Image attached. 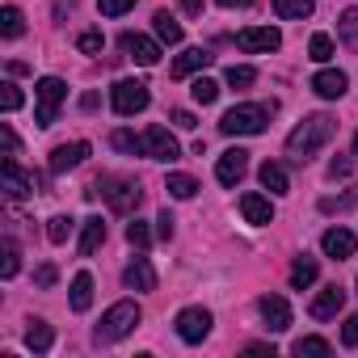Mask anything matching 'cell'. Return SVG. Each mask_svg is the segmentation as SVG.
Wrapping results in <instances>:
<instances>
[{"label": "cell", "mask_w": 358, "mask_h": 358, "mask_svg": "<svg viewBox=\"0 0 358 358\" xmlns=\"http://www.w3.org/2000/svg\"><path fill=\"white\" fill-rule=\"evenodd\" d=\"M253 80H257V72H253V68H245V64H241V68H236V64L228 68V85H232V89H249Z\"/></svg>", "instance_id": "40"}, {"label": "cell", "mask_w": 358, "mask_h": 358, "mask_svg": "<svg viewBox=\"0 0 358 358\" xmlns=\"http://www.w3.org/2000/svg\"><path fill=\"white\" fill-rule=\"evenodd\" d=\"M241 215L249 220V224H274V207H270V199L266 194H245L241 199Z\"/></svg>", "instance_id": "19"}, {"label": "cell", "mask_w": 358, "mask_h": 358, "mask_svg": "<svg viewBox=\"0 0 358 358\" xmlns=\"http://www.w3.org/2000/svg\"><path fill=\"white\" fill-rule=\"evenodd\" d=\"M97 9H101V17H122L135 9V0H97Z\"/></svg>", "instance_id": "42"}, {"label": "cell", "mask_w": 358, "mask_h": 358, "mask_svg": "<svg viewBox=\"0 0 358 358\" xmlns=\"http://www.w3.org/2000/svg\"><path fill=\"white\" fill-rule=\"evenodd\" d=\"M0 135H5V156H17V135H13V127L5 122V127H0Z\"/></svg>", "instance_id": "48"}, {"label": "cell", "mask_w": 358, "mask_h": 358, "mask_svg": "<svg viewBox=\"0 0 358 358\" xmlns=\"http://www.w3.org/2000/svg\"><path fill=\"white\" fill-rule=\"evenodd\" d=\"M17 266H22V253H17L13 241H5V245H0V278H13Z\"/></svg>", "instance_id": "33"}, {"label": "cell", "mask_w": 358, "mask_h": 358, "mask_svg": "<svg viewBox=\"0 0 358 358\" xmlns=\"http://www.w3.org/2000/svg\"><path fill=\"white\" fill-rule=\"evenodd\" d=\"M85 194H89V199H106L114 215H131V211H139V203H143L139 186L131 182V177H118V173H106V177H97V182H93Z\"/></svg>", "instance_id": "2"}, {"label": "cell", "mask_w": 358, "mask_h": 358, "mask_svg": "<svg viewBox=\"0 0 358 358\" xmlns=\"http://www.w3.org/2000/svg\"><path fill=\"white\" fill-rule=\"evenodd\" d=\"M85 156H89V143H85V139L59 143V148H51V173H68V169L85 164Z\"/></svg>", "instance_id": "15"}, {"label": "cell", "mask_w": 358, "mask_h": 358, "mask_svg": "<svg viewBox=\"0 0 358 358\" xmlns=\"http://www.w3.org/2000/svg\"><path fill=\"white\" fill-rule=\"evenodd\" d=\"M72 228H76L72 215H51V220H47V241H51V245H64V241L72 236Z\"/></svg>", "instance_id": "32"}, {"label": "cell", "mask_w": 358, "mask_h": 358, "mask_svg": "<svg viewBox=\"0 0 358 358\" xmlns=\"http://www.w3.org/2000/svg\"><path fill=\"white\" fill-rule=\"evenodd\" d=\"M173 324H177V337H182V341L199 345V341L211 333V324H215V320H211V312H207V308H182Z\"/></svg>", "instance_id": "7"}, {"label": "cell", "mask_w": 358, "mask_h": 358, "mask_svg": "<svg viewBox=\"0 0 358 358\" xmlns=\"http://www.w3.org/2000/svg\"><path fill=\"white\" fill-rule=\"evenodd\" d=\"M211 59H215L211 51H203V47H190V51H182V55L173 59V76H194V72H203Z\"/></svg>", "instance_id": "20"}, {"label": "cell", "mask_w": 358, "mask_h": 358, "mask_svg": "<svg viewBox=\"0 0 358 358\" xmlns=\"http://www.w3.org/2000/svg\"><path fill=\"white\" fill-rule=\"evenodd\" d=\"M127 241H131V249H148L152 245V232H148V224H127Z\"/></svg>", "instance_id": "41"}, {"label": "cell", "mask_w": 358, "mask_h": 358, "mask_svg": "<svg viewBox=\"0 0 358 358\" xmlns=\"http://www.w3.org/2000/svg\"><path fill=\"white\" fill-rule=\"evenodd\" d=\"M51 341H55L51 324H47V320H38V316H30V320H26V345H30L34 354H47V350H51Z\"/></svg>", "instance_id": "21"}, {"label": "cell", "mask_w": 358, "mask_h": 358, "mask_svg": "<svg viewBox=\"0 0 358 358\" xmlns=\"http://www.w3.org/2000/svg\"><path fill=\"white\" fill-rule=\"evenodd\" d=\"M316 0H274V13L287 17V22H299V17H312Z\"/></svg>", "instance_id": "28"}, {"label": "cell", "mask_w": 358, "mask_h": 358, "mask_svg": "<svg viewBox=\"0 0 358 358\" xmlns=\"http://www.w3.org/2000/svg\"><path fill=\"white\" fill-rule=\"evenodd\" d=\"M101 245H106V224H101V215H93V220H85V232H80V257H93Z\"/></svg>", "instance_id": "24"}, {"label": "cell", "mask_w": 358, "mask_h": 358, "mask_svg": "<svg viewBox=\"0 0 358 358\" xmlns=\"http://www.w3.org/2000/svg\"><path fill=\"white\" fill-rule=\"evenodd\" d=\"M341 308H345V291H341V287L333 282V287L316 291V299H312V308H308V312H312L316 320H333V316H337Z\"/></svg>", "instance_id": "17"}, {"label": "cell", "mask_w": 358, "mask_h": 358, "mask_svg": "<svg viewBox=\"0 0 358 358\" xmlns=\"http://www.w3.org/2000/svg\"><path fill=\"white\" fill-rule=\"evenodd\" d=\"M17 106H22V89H17L13 80H9V85H0V110H5V114H13Z\"/></svg>", "instance_id": "38"}, {"label": "cell", "mask_w": 358, "mask_h": 358, "mask_svg": "<svg viewBox=\"0 0 358 358\" xmlns=\"http://www.w3.org/2000/svg\"><path fill=\"white\" fill-rule=\"evenodd\" d=\"M350 207H358V190H350V194H341V199H320V211H324V215L350 211Z\"/></svg>", "instance_id": "37"}, {"label": "cell", "mask_w": 358, "mask_h": 358, "mask_svg": "<svg viewBox=\"0 0 358 358\" xmlns=\"http://www.w3.org/2000/svg\"><path fill=\"white\" fill-rule=\"evenodd\" d=\"M38 186H43L38 173H26V169L17 164V156H5V194H9V199H26V194H34Z\"/></svg>", "instance_id": "8"}, {"label": "cell", "mask_w": 358, "mask_h": 358, "mask_svg": "<svg viewBox=\"0 0 358 358\" xmlns=\"http://www.w3.org/2000/svg\"><path fill=\"white\" fill-rule=\"evenodd\" d=\"M308 55H312L316 64H329V59H333V38H329V34H312Z\"/></svg>", "instance_id": "36"}, {"label": "cell", "mask_w": 358, "mask_h": 358, "mask_svg": "<svg viewBox=\"0 0 358 358\" xmlns=\"http://www.w3.org/2000/svg\"><path fill=\"white\" fill-rule=\"evenodd\" d=\"M220 5H224V9H249L253 0H220Z\"/></svg>", "instance_id": "49"}, {"label": "cell", "mask_w": 358, "mask_h": 358, "mask_svg": "<svg viewBox=\"0 0 358 358\" xmlns=\"http://www.w3.org/2000/svg\"><path fill=\"white\" fill-rule=\"evenodd\" d=\"M257 177H262V186H266L270 194H287V190H291V177H287V169H282L278 160H266Z\"/></svg>", "instance_id": "23"}, {"label": "cell", "mask_w": 358, "mask_h": 358, "mask_svg": "<svg viewBox=\"0 0 358 358\" xmlns=\"http://www.w3.org/2000/svg\"><path fill=\"white\" fill-rule=\"evenodd\" d=\"M337 38H341L350 51H358V9H345V13L337 17Z\"/></svg>", "instance_id": "29"}, {"label": "cell", "mask_w": 358, "mask_h": 358, "mask_svg": "<svg viewBox=\"0 0 358 358\" xmlns=\"http://www.w3.org/2000/svg\"><path fill=\"white\" fill-rule=\"evenodd\" d=\"M190 97H194V101H199V106H211V101H215V97H220V85H215V80H211V76H199V80H194V85H190Z\"/></svg>", "instance_id": "34"}, {"label": "cell", "mask_w": 358, "mask_h": 358, "mask_svg": "<svg viewBox=\"0 0 358 358\" xmlns=\"http://www.w3.org/2000/svg\"><path fill=\"white\" fill-rule=\"evenodd\" d=\"M148 101H152V93H148L143 80H118V85L110 89V106H114V114H122V118L148 110Z\"/></svg>", "instance_id": "6"}, {"label": "cell", "mask_w": 358, "mask_h": 358, "mask_svg": "<svg viewBox=\"0 0 358 358\" xmlns=\"http://www.w3.org/2000/svg\"><path fill=\"white\" fill-rule=\"evenodd\" d=\"M64 97H68V85H64L59 76H43V80L34 85V122H38V127H51V122L59 118Z\"/></svg>", "instance_id": "4"}, {"label": "cell", "mask_w": 358, "mask_h": 358, "mask_svg": "<svg viewBox=\"0 0 358 358\" xmlns=\"http://www.w3.org/2000/svg\"><path fill=\"white\" fill-rule=\"evenodd\" d=\"M164 190H169L173 199H194V194H199V182H194L190 173H169V177H164Z\"/></svg>", "instance_id": "27"}, {"label": "cell", "mask_w": 358, "mask_h": 358, "mask_svg": "<svg viewBox=\"0 0 358 358\" xmlns=\"http://www.w3.org/2000/svg\"><path fill=\"white\" fill-rule=\"evenodd\" d=\"M245 173H249V152H245V148H228V152L215 160V177H220L224 186H236Z\"/></svg>", "instance_id": "13"}, {"label": "cell", "mask_w": 358, "mask_h": 358, "mask_svg": "<svg viewBox=\"0 0 358 358\" xmlns=\"http://www.w3.org/2000/svg\"><path fill=\"white\" fill-rule=\"evenodd\" d=\"M257 312H262V320H266L270 333H287L291 329V303L282 295H262L257 299Z\"/></svg>", "instance_id": "11"}, {"label": "cell", "mask_w": 358, "mask_h": 358, "mask_svg": "<svg viewBox=\"0 0 358 358\" xmlns=\"http://www.w3.org/2000/svg\"><path fill=\"white\" fill-rule=\"evenodd\" d=\"M118 47L127 51V59H135V64H143V68H152V64H160V43H152V38H143V34H122L118 38Z\"/></svg>", "instance_id": "12"}, {"label": "cell", "mask_w": 358, "mask_h": 358, "mask_svg": "<svg viewBox=\"0 0 358 358\" xmlns=\"http://www.w3.org/2000/svg\"><path fill=\"white\" fill-rule=\"evenodd\" d=\"M122 282H127L131 291H156V270H152V262H148V257H135V262L122 270Z\"/></svg>", "instance_id": "18"}, {"label": "cell", "mask_w": 358, "mask_h": 358, "mask_svg": "<svg viewBox=\"0 0 358 358\" xmlns=\"http://www.w3.org/2000/svg\"><path fill=\"white\" fill-rule=\"evenodd\" d=\"M354 156H358V131H354Z\"/></svg>", "instance_id": "51"}, {"label": "cell", "mask_w": 358, "mask_h": 358, "mask_svg": "<svg viewBox=\"0 0 358 358\" xmlns=\"http://www.w3.org/2000/svg\"><path fill=\"white\" fill-rule=\"evenodd\" d=\"M354 173V160H345V156H337V160H329V177L337 182V177H350Z\"/></svg>", "instance_id": "44"}, {"label": "cell", "mask_w": 358, "mask_h": 358, "mask_svg": "<svg viewBox=\"0 0 358 358\" xmlns=\"http://www.w3.org/2000/svg\"><path fill=\"white\" fill-rule=\"evenodd\" d=\"M139 320H143L139 303H135V299H118L114 308H106L101 324L93 329V341H97V345H114V341H122L127 333H135Z\"/></svg>", "instance_id": "3"}, {"label": "cell", "mask_w": 358, "mask_h": 358, "mask_svg": "<svg viewBox=\"0 0 358 358\" xmlns=\"http://www.w3.org/2000/svg\"><path fill=\"white\" fill-rule=\"evenodd\" d=\"M89 308H93V278L80 270L72 278V312H89Z\"/></svg>", "instance_id": "26"}, {"label": "cell", "mask_w": 358, "mask_h": 358, "mask_svg": "<svg viewBox=\"0 0 358 358\" xmlns=\"http://www.w3.org/2000/svg\"><path fill=\"white\" fill-rule=\"evenodd\" d=\"M173 122H177V127H182V131H194V127H199L190 110H173Z\"/></svg>", "instance_id": "47"}, {"label": "cell", "mask_w": 358, "mask_h": 358, "mask_svg": "<svg viewBox=\"0 0 358 358\" xmlns=\"http://www.w3.org/2000/svg\"><path fill=\"white\" fill-rule=\"evenodd\" d=\"M236 47L249 51V55H257V51H278V47H282V34H278L274 26H249V30L236 34Z\"/></svg>", "instance_id": "10"}, {"label": "cell", "mask_w": 358, "mask_h": 358, "mask_svg": "<svg viewBox=\"0 0 358 358\" xmlns=\"http://www.w3.org/2000/svg\"><path fill=\"white\" fill-rule=\"evenodd\" d=\"M312 89H316V97H324V101H337V97H345V89H350V76H345L341 68H324V72H316V76H312Z\"/></svg>", "instance_id": "14"}, {"label": "cell", "mask_w": 358, "mask_h": 358, "mask_svg": "<svg viewBox=\"0 0 358 358\" xmlns=\"http://www.w3.org/2000/svg\"><path fill=\"white\" fill-rule=\"evenodd\" d=\"M152 30H156V38H160V43H169V47H177V43H182V22H177L169 9H156V17H152Z\"/></svg>", "instance_id": "22"}, {"label": "cell", "mask_w": 358, "mask_h": 358, "mask_svg": "<svg viewBox=\"0 0 358 358\" xmlns=\"http://www.w3.org/2000/svg\"><path fill=\"white\" fill-rule=\"evenodd\" d=\"M110 143H114L118 152H131V156H143V135H131V131H114V135H110Z\"/></svg>", "instance_id": "35"}, {"label": "cell", "mask_w": 358, "mask_h": 358, "mask_svg": "<svg viewBox=\"0 0 358 358\" xmlns=\"http://www.w3.org/2000/svg\"><path fill=\"white\" fill-rule=\"evenodd\" d=\"M354 245H358V241H354V232H350V228H329V232L320 236V249H324L333 262L354 257Z\"/></svg>", "instance_id": "16"}, {"label": "cell", "mask_w": 358, "mask_h": 358, "mask_svg": "<svg viewBox=\"0 0 358 358\" xmlns=\"http://www.w3.org/2000/svg\"><path fill=\"white\" fill-rule=\"evenodd\" d=\"M270 110L274 106H232L220 118V131L224 135H262L266 122H270Z\"/></svg>", "instance_id": "5"}, {"label": "cell", "mask_w": 358, "mask_h": 358, "mask_svg": "<svg viewBox=\"0 0 358 358\" xmlns=\"http://www.w3.org/2000/svg\"><path fill=\"white\" fill-rule=\"evenodd\" d=\"M55 278H59V270H55L51 262H47V266H38V274H34V282H38L43 291H51V287H55Z\"/></svg>", "instance_id": "43"}, {"label": "cell", "mask_w": 358, "mask_h": 358, "mask_svg": "<svg viewBox=\"0 0 358 358\" xmlns=\"http://www.w3.org/2000/svg\"><path fill=\"white\" fill-rule=\"evenodd\" d=\"M143 156H152V160H177V156H182V148H177V139L169 135V127L152 122L143 131Z\"/></svg>", "instance_id": "9"}, {"label": "cell", "mask_w": 358, "mask_h": 358, "mask_svg": "<svg viewBox=\"0 0 358 358\" xmlns=\"http://www.w3.org/2000/svg\"><path fill=\"white\" fill-rule=\"evenodd\" d=\"M341 341H345V345H358V316H350V320H345V329H341Z\"/></svg>", "instance_id": "46"}, {"label": "cell", "mask_w": 358, "mask_h": 358, "mask_svg": "<svg viewBox=\"0 0 358 358\" xmlns=\"http://www.w3.org/2000/svg\"><path fill=\"white\" fill-rule=\"evenodd\" d=\"M22 30H26L22 9L17 5H5V9H0V34H5V38H22Z\"/></svg>", "instance_id": "30"}, {"label": "cell", "mask_w": 358, "mask_h": 358, "mask_svg": "<svg viewBox=\"0 0 358 358\" xmlns=\"http://www.w3.org/2000/svg\"><path fill=\"white\" fill-rule=\"evenodd\" d=\"M316 274H320L316 257H295V266H291V287H295V291H303V287H312V282H316Z\"/></svg>", "instance_id": "25"}, {"label": "cell", "mask_w": 358, "mask_h": 358, "mask_svg": "<svg viewBox=\"0 0 358 358\" xmlns=\"http://www.w3.org/2000/svg\"><path fill=\"white\" fill-rule=\"evenodd\" d=\"M76 47H80L85 55H101V47H106V38H101V30H85V34L76 38Z\"/></svg>", "instance_id": "39"}, {"label": "cell", "mask_w": 358, "mask_h": 358, "mask_svg": "<svg viewBox=\"0 0 358 358\" xmlns=\"http://www.w3.org/2000/svg\"><path fill=\"white\" fill-rule=\"evenodd\" d=\"M291 350H295L299 358H329V354H333V345H329L324 337H299Z\"/></svg>", "instance_id": "31"}, {"label": "cell", "mask_w": 358, "mask_h": 358, "mask_svg": "<svg viewBox=\"0 0 358 358\" xmlns=\"http://www.w3.org/2000/svg\"><path fill=\"white\" fill-rule=\"evenodd\" d=\"M182 9L186 13H203V0H182Z\"/></svg>", "instance_id": "50"}, {"label": "cell", "mask_w": 358, "mask_h": 358, "mask_svg": "<svg viewBox=\"0 0 358 358\" xmlns=\"http://www.w3.org/2000/svg\"><path fill=\"white\" fill-rule=\"evenodd\" d=\"M156 236H160V241H173V215H169V211L156 215Z\"/></svg>", "instance_id": "45"}, {"label": "cell", "mask_w": 358, "mask_h": 358, "mask_svg": "<svg viewBox=\"0 0 358 358\" xmlns=\"http://www.w3.org/2000/svg\"><path fill=\"white\" fill-rule=\"evenodd\" d=\"M333 131H337V118H329V114H308V118L287 135V156H291L295 164H308V160L333 139Z\"/></svg>", "instance_id": "1"}]
</instances>
